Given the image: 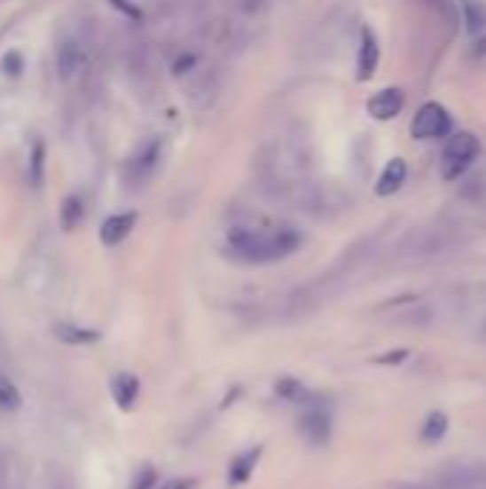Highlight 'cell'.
<instances>
[{"label": "cell", "mask_w": 486, "mask_h": 489, "mask_svg": "<svg viewBox=\"0 0 486 489\" xmlns=\"http://www.w3.org/2000/svg\"><path fill=\"white\" fill-rule=\"evenodd\" d=\"M81 215H83L81 201H78V198H69L67 206H63V226H67V229H74V226H78V221H81Z\"/></svg>", "instance_id": "18"}, {"label": "cell", "mask_w": 486, "mask_h": 489, "mask_svg": "<svg viewBox=\"0 0 486 489\" xmlns=\"http://www.w3.org/2000/svg\"><path fill=\"white\" fill-rule=\"evenodd\" d=\"M378 60H380V46H378V37L375 32L364 26L361 29V46H357V81H369L378 69Z\"/></svg>", "instance_id": "8"}, {"label": "cell", "mask_w": 486, "mask_h": 489, "mask_svg": "<svg viewBox=\"0 0 486 489\" xmlns=\"http://www.w3.org/2000/svg\"><path fill=\"white\" fill-rule=\"evenodd\" d=\"M20 406V392L15 390V383L0 375V409H18Z\"/></svg>", "instance_id": "17"}, {"label": "cell", "mask_w": 486, "mask_h": 489, "mask_svg": "<svg viewBox=\"0 0 486 489\" xmlns=\"http://www.w3.org/2000/svg\"><path fill=\"white\" fill-rule=\"evenodd\" d=\"M409 352L406 350H398V352H387V358H378L375 364H398V360H404Z\"/></svg>", "instance_id": "24"}, {"label": "cell", "mask_w": 486, "mask_h": 489, "mask_svg": "<svg viewBox=\"0 0 486 489\" xmlns=\"http://www.w3.org/2000/svg\"><path fill=\"white\" fill-rule=\"evenodd\" d=\"M55 63H58V75L63 83H78L81 77L86 75V67H89V58H86V49L78 43V41H63L55 51Z\"/></svg>", "instance_id": "5"}, {"label": "cell", "mask_w": 486, "mask_h": 489, "mask_svg": "<svg viewBox=\"0 0 486 489\" xmlns=\"http://www.w3.org/2000/svg\"><path fill=\"white\" fill-rule=\"evenodd\" d=\"M452 129V118L441 103H424L418 109L415 121H412V138L418 140H435V138H446Z\"/></svg>", "instance_id": "3"}, {"label": "cell", "mask_w": 486, "mask_h": 489, "mask_svg": "<svg viewBox=\"0 0 486 489\" xmlns=\"http://www.w3.org/2000/svg\"><path fill=\"white\" fill-rule=\"evenodd\" d=\"M155 489H198L195 478H172V481H163Z\"/></svg>", "instance_id": "20"}, {"label": "cell", "mask_w": 486, "mask_h": 489, "mask_svg": "<svg viewBox=\"0 0 486 489\" xmlns=\"http://www.w3.org/2000/svg\"><path fill=\"white\" fill-rule=\"evenodd\" d=\"M137 392H140V381L129 375V372H118V375L112 378V398L118 401L121 409H132L137 401Z\"/></svg>", "instance_id": "12"}, {"label": "cell", "mask_w": 486, "mask_h": 489, "mask_svg": "<svg viewBox=\"0 0 486 489\" xmlns=\"http://www.w3.org/2000/svg\"><path fill=\"white\" fill-rule=\"evenodd\" d=\"M298 432L301 438L310 446H326L329 444V435H332V418H329V412L324 406H306V412L301 415L298 421Z\"/></svg>", "instance_id": "6"}, {"label": "cell", "mask_w": 486, "mask_h": 489, "mask_svg": "<svg viewBox=\"0 0 486 489\" xmlns=\"http://www.w3.org/2000/svg\"><path fill=\"white\" fill-rule=\"evenodd\" d=\"M464 9V23L469 35H481L486 29V4L483 0H460Z\"/></svg>", "instance_id": "14"}, {"label": "cell", "mask_w": 486, "mask_h": 489, "mask_svg": "<svg viewBox=\"0 0 486 489\" xmlns=\"http://www.w3.org/2000/svg\"><path fill=\"white\" fill-rule=\"evenodd\" d=\"M158 161H161V140H152V144H146L129 161V177L135 184H144V180H149V175L155 172Z\"/></svg>", "instance_id": "10"}, {"label": "cell", "mask_w": 486, "mask_h": 489, "mask_svg": "<svg viewBox=\"0 0 486 489\" xmlns=\"http://www.w3.org/2000/svg\"><path fill=\"white\" fill-rule=\"evenodd\" d=\"M258 461H261V446L240 453L232 463H229V484L238 486L243 481H249V475L255 472V467H258Z\"/></svg>", "instance_id": "13"}, {"label": "cell", "mask_w": 486, "mask_h": 489, "mask_svg": "<svg viewBox=\"0 0 486 489\" xmlns=\"http://www.w3.org/2000/svg\"><path fill=\"white\" fill-rule=\"evenodd\" d=\"M0 489H9V469H6L4 458H0Z\"/></svg>", "instance_id": "26"}, {"label": "cell", "mask_w": 486, "mask_h": 489, "mask_svg": "<svg viewBox=\"0 0 486 489\" xmlns=\"http://www.w3.org/2000/svg\"><path fill=\"white\" fill-rule=\"evenodd\" d=\"M478 152H481V144H478V138L472 135V132H458V135H452L450 140H446L443 158H441V175H443V180H458L472 166V161L478 158Z\"/></svg>", "instance_id": "2"}, {"label": "cell", "mask_w": 486, "mask_h": 489, "mask_svg": "<svg viewBox=\"0 0 486 489\" xmlns=\"http://www.w3.org/2000/svg\"><path fill=\"white\" fill-rule=\"evenodd\" d=\"M58 338L60 341H67V343H92V341H98L100 335L95 332V329H81V327H58Z\"/></svg>", "instance_id": "16"}, {"label": "cell", "mask_w": 486, "mask_h": 489, "mask_svg": "<svg viewBox=\"0 0 486 489\" xmlns=\"http://www.w3.org/2000/svg\"><path fill=\"white\" fill-rule=\"evenodd\" d=\"M301 232L295 226H272V229H255L238 226L229 232V252L235 261L243 264H272L284 261L301 247Z\"/></svg>", "instance_id": "1"}, {"label": "cell", "mask_w": 486, "mask_h": 489, "mask_svg": "<svg viewBox=\"0 0 486 489\" xmlns=\"http://www.w3.org/2000/svg\"><path fill=\"white\" fill-rule=\"evenodd\" d=\"M158 484H155V472H152L149 467L137 475V481H135V486L132 489H155Z\"/></svg>", "instance_id": "22"}, {"label": "cell", "mask_w": 486, "mask_h": 489, "mask_svg": "<svg viewBox=\"0 0 486 489\" xmlns=\"http://www.w3.org/2000/svg\"><path fill=\"white\" fill-rule=\"evenodd\" d=\"M472 55H475V60H483V63H486V35L475 43V49H472Z\"/></svg>", "instance_id": "25"}, {"label": "cell", "mask_w": 486, "mask_h": 489, "mask_svg": "<svg viewBox=\"0 0 486 489\" xmlns=\"http://www.w3.org/2000/svg\"><path fill=\"white\" fill-rule=\"evenodd\" d=\"M438 489H486V463H460L435 475Z\"/></svg>", "instance_id": "4"}, {"label": "cell", "mask_w": 486, "mask_h": 489, "mask_svg": "<svg viewBox=\"0 0 486 489\" xmlns=\"http://www.w3.org/2000/svg\"><path fill=\"white\" fill-rule=\"evenodd\" d=\"M450 430V421H446L443 412H432V415L424 421V427H420V441L424 444H438L441 438Z\"/></svg>", "instance_id": "15"}, {"label": "cell", "mask_w": 486, "mask_h": 489, "mask_svg": "<svg viewBox=\"0 0 486 489\" xmlns=\"http://www.w3.org/2000/svg\"><path fill=\"white\" fill-rule=\"evenodd\" d=\"M41 158H43V144H37V146H35V170H32L35 184L41 180Z\"/></svg>", "instance_id": "23"}, {"label": "cell", "mask_w": 486, "mask_h": 489, "mask_svg": "<svg viewBox=\"0 0 486 489\" xmlns=\"http://www.w3.org/2000/svg\"><path fill=\"white\" fill-rule=\"evenodd\" d=\"M20 67H23V58L18 55V51H9V55L4 58V72L6 75H18Z\"/></svg>", "instance_id": "21"}, {"label": "cell", "mask_w": 486, "mask_h": 489, "mask_svg": "<svg viewBox=\"0 0 486 489\" xmlns=\"http://www.w3.org/2000/svg\"><path fill=\"white\" fill-rule=\"evenodd\" d=\"M404 180H406V163L401 158H392L387 166H383L375 192L380 198H389V195H395V192L404 186Z\"/></svg>", "instance_id": "11"}, {"label": "cell", "mask_w": 486, "mask_h": 489, "mask_svg": "<svg viewBox=\"0 0 486 489\" xmlns=\"http://www.w3.org/2000/svg\"><path fill=\"white\" fill-rule=\"evenodd\" d=\"M278 395H284V398H289V401H301L303 398V386L298 383V381H292V378H284V381H278Z\"/></svg>", "instance_id": "19"}, {"label": "cell", "mask_w": 486, "mask_h": 489, "mask_svg": "<svg viewBox=\"0 0 486 489\" xmlns=\"http://www.w3.org/2000/svg\"><path fill=\"white\" fill-rule=\"evenodd\" d=\"M135 221L137 215L135 212H118L104 221V226H100V241L106 243V247H118L121 241L129 238V232L135 229Z\"/></svg>", "instance_id": "9"}, {"label": "cell", "mask_w": 486, "mask_h": 489, "mask_svg": "<svg viewBox=\"0 0 486 489\" xmlns=\"http://www.w3.org/2000/svg\"><path fill=\"white\" fill-rule=\"evenodd\" d=\"M401 109H404V92H401L398 86L380 89V92H375L372 98H369V103H366L369 118H375V121H392V118H398Z\"/></svg>", "instance_id": "7"}]
</instances>
